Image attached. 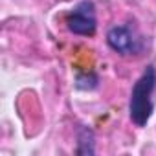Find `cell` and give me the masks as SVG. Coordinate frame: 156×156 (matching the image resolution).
<instances>
[{"label": "cell", "instance_id": "6da1fadb", "mask_svg": "<svg viewBox=\"0 0 156 156\" xmlns=\"http://www.w3.org/2000/svg\"><path fill=\"white\" fill-rule=\"evenodd\" d=\"M156 68L147 66V70L141 73V77L134 83L130 92V103H129V114L134 125L145 127L154 112V101H156Z\"/></svg>", "mask_w": 156, "mask_h": 156}, {"label": "cell", "instance_id": "5b68a950", "mask_svg": "<svg viewBox=\"0 0 156 156\" xmlns=\"http://www.w3.org/2000/svg\"><path fill=\"white\" fill-rule=\"evenodd\" d=\"M77 88H83V90H92L98 87V77L94 73H87V75H77V81H75Z\"/></svg>", "mask_w": 156, "mask_h": 156}, {"label": "cell", "instance_id": "277c9868", "mask_svg": "<svg viewBox=\"0 0 156 156\" xmlns=\"http://www.w3.org/2000/svg\"><path fill=\"white\" fill-rule=\"evenodd\" d=\"M77 154H94V134L88 129L79 130V147Z\"/></svg>", "mask_w": 156, "mask_h": 156}, {"label": "cell", "instance_id": "7a4b0ae2", "mask_svg": "<svg viewBox=\"0 0 156 156\" xmlns=\"http://www.w3.org/2000/svg\"><path fill=\"white\" fill-rule=\"evenodd\" d=\"M66 26L73 35L92 37L96 33V28H98L94 4L88 2V0H85V2H81L79 6H75V9H72L66 15Z\"/></svg>", "mask_w": 156, "mask_h": 156}, {"label": "cell", "instance_id": "3957f363", "mask_svg": "<svg viewBox=\"0 0 156 156\" xmlns=\"http://www.w3.org/2000/svg\"><path fill=\"white\" fill-rule=\"evenodd\" d=\"M107 42L108 46L121 53V55H132V53H138L140 51V39H136V35L132 33L130 28L127 26H114L108 30L107 33Z\"/></svg>", "mask_w": 156, "mask_h": 156}]
</instances>
